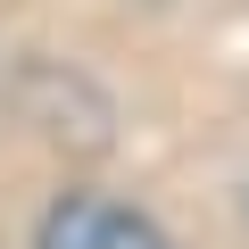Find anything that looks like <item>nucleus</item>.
Wrapping results in <instances>:
<instances>
[{
  "label": "nucleus",
  "mask_w": 249,
  "mask_h": 249,
  "mask_svg": "<svg viewBox=\"0 0 249 249\" xmlns=\"http://www.w3.org/2000/svg\"><path fill=\"white\" fill-rule=\"evenodd\" d=\"M34 249H175L142 208L124 199H100V191H67L50 216H42V241Z\"/></svg>",
  "instance_id": "obj_1"
}]
</instances>
